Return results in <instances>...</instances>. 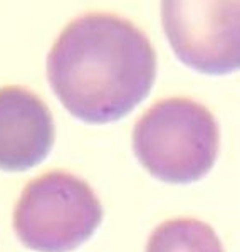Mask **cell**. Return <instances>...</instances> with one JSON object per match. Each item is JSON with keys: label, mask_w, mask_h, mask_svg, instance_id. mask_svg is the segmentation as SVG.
<instances>
[{"label": "cell", "mask_w": 240, "mask_h": 252, "mask_svg": "<svg viewBox=\"0 0 240 252\" xmlns=\"http://www.w3.org/2000/svg\"><path fill=\"white\" fill-rule=\"evenodd\" d=\"M47 79L72 116L111 123L150 94L156 54L133 22L113 14H86L56 39L47 56Z\"/></svg>", "instance_id": "1"}, {"label": "cell", "mask_w": 240, "mask_h": 252, "mask_svg": "<svg viewBox=\"0 0 240 252\" xmlns=\"http://www.w3.org/2000/svg\"><path fill=\"white\" fill-rule=\"evenodd\" d=\"M220 128L203 104L188 97L154 103L133 129V150L150 175L168 184H193L213 168Z\"/></svg>", "instance_id": "2"}, {"label": "cell", "mask_w": 240, "mask_h": 252, "mask_svg": "<svg viewBox=\"0 0 240 252\" xmlns=\"http://www.w3.org/2000/svg\"><path fill=\"white\" fill-rule=\"evenodd\" d=\"M103 222L94 190L76 175L54 170L27 184L14 210V230L30 251L71 252Z\"/></svg>", "instance_id": "3"}, {"label": "cell", "mask_w": 240, "mask_h": 252, "mask_svg": "<svg viewBox=\"0 0 240 252\" xmlns=\"http://www.w3.org/2000/svg\"><path fill=\"white\" fill-rule=\"evenodd\" d=\"M161 24L190 69L211 76L240 69V0H161Z\"/></svg>", "instance_id": "4"}, {"label": "cell", "mask_w": 240, "mask_h": 252, "mask_svg": "<svg viewBox=\"0 0 240 252\" xmlns=\"http://www.w3.org/2000/svg\"><path fill=\"white\" fill-rule=\"evenodd\" d=\"M54 120L40 97L22 86L0 88V170L42 163L54 145Z\"/></svg>", "instance_id": "5"}, {"label": "cell", "mask_w": 240, "mask_h": 252, "mask_svg": "<svg viewBox=\"0 0 240 252\" xmlns=\"http://www.w3.org/2000/svg\"><path fill=\"white\" fill-rule=\"evenodd\" d=\"M145 252H225L209 223L193 217L165 220L153 230Z\"/></svg>", "instance_id": "6"}]
</instances>
